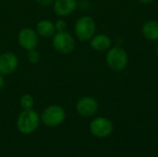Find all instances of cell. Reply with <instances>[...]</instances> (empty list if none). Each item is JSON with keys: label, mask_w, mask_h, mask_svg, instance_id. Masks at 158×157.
Wrapping results in <instances>:
<instances>
[{"label": "cell", "mask_w": 158, "mask_h": 157, "mask_svg": "<svg viewBox=\"0 0 158 157\" xmlns=\"http://www.w3.org/2000/svg\"><path fill=\"white\" fill-rule=\"evenodd\" d=\"M40 117L38 113L32 109L23 110L19 113L17 119V127L22 134H31L39 127Z\"/></svg>", "instance_id": "6da1fadb"}, {"label": "cell", "mask_w": 158, "mask_h": 157, "mask_svg": "<svg viewBox=\"0 0 158 157\" xmlns=\"http://www.w3.org/2000/svg\"><path fill=\"white\" fill-rule=\"evenodd\" d=\"M94 19L90 16H81L79 18L74 26V31L77 38L81 42L91 40L94 36L95 32Z\"/></svg>", "instance_id": "7a4b0ae2"}, {"label": "cell", "mask_w": 158, "mask_h": 157, "mask_svg": "<svg viewBox=\"0 0 158 157\" xmlns=\"http://www.w3.org/2000/svg\"><path fill=\"white\" fill-rule=\"evenodd\" d=\"M66 118L64 108L57 105H51L47 106L42 114V121L45 126L56 127L63 123Z\"/></svg>", "instance_id": "3957f363"}, {"label": "cell", "mask_w": 158, "mask_h": 157, "mask_svg": "<svg viewBox=\"0 0 158 157\" xmlns=\"http://www.w3.org/2000/svg\"><path fill=\"white\" fill-rule=\"evenodd\" d=\"M53 46L62 55L70 54L75 48V40L68 31H56L53 36Z\"/></svg>", "instance_id": "277c9868"}, {"label": "cell", "mask_w": 158, "mask_h": 157, "mask_svg": "<svg viewBox=\"0 0 158 157\" xmlns=\"http://www.w3.org/2000/svg\"><path fill=\"white\" fill-rule=\"evenodd\" d=\"M106 63L111 69L121 71L128 65V55L123 48L119 46L113 47L106 54Z\"/></svg>", "instance_id": "5b68a950"}, {"label": "cell", "mask_w": 158, "mask_h": 157, "mask_svg": "<svg viewBox=\"0 0 158 157\" xmlns=\"http://www.w3.org/2000/svg\"><path fill=\"white\" fill-rule=\"evenodd\" d=\"M113 123L103 117L94 118L90 124L91 133L98 138H106L113 132Z\"/></svg>", "instance_id": "8992f818"}, {"label": "cell", "mask_w": 158, "mask_h": 157, "mask_svg": "<svg viewBox=\"0 0 158 157\" xmlns=\"http://www.w3.org/2000/svg\"><path fill=\"white\" fill-rule=\"evenodd\" d=\"M18 42L21 48L30 51L36 48L39 43V35L31 28H23L18 34Z\"/></svg>", "instance_id": "52a82bcc"}, {"label": "cell", "mask_w": 158, "mask_h": 157, "mask_svg": "<svg viewBox=\"0 0 158 157\" xmlns=\"http://www.w3.org/2000/svg\"><path fill=\"white\" fill-rule=\"evenodd\" d=\"M19 58L13 52H5L0 55V74L10 75L18 68Z\"/></svg>", "instance_id": "ba28073f"}, {"label": "cell", "mask_w": 158, "mask_h": 157, "mask_svg": "<svg viewBox=\"0 0 158 157\" xmlns=\"http://www.w3.org/2000/svg\"><path fill=\"white\" fill-rule=\"evenodd\" d=\"M76 110L82 117H92L98 110V103L94 97L84 96L77 102Z\"/></svg>", "instance_id": "9c48e42d"}, {"label": "cell", "mask_w": 158, "mask_h": 157, "mask_svg": "<svg viewBox=\"0 0 158 157\" xmlns=\"http://www.w3.org/2000/svg\"><path fill=\"white\" fill-rule=\"evenodd\" d=\"M77 7L76 0H55L54 11L58 17H68Z\"/></svg>", "instance_id": "30bf717a"}, {"label": "cell", "mask_w": 158, "mask_h": 157, "mask_svg": "<svg viewBox=\"0 0 158 157\" xmlns=\"http://www.w3.org/2000/svg\"><path fill=\"white\" fill-rule=\"evenodd\" d=\"M36 32L44 38H50L56 33L55 23L49 19H42L36 24Z\"/></svg>", "instance_id": "8fae6325"}, {"label": "cell", "mask_w": 158, "mask_h": 157, "mask_svg": "<svg viewBox=\"0 0 158 157\" xmlns=\"http://www.w3.org/2000/svg\"><path fill=\"white\" fill-rule=\"evenodd\" d=\"M91 46L93 49L98 52H104L110 48L111 40L109 36L106 34H98L91 39Z\"/></svg>", "instance_id": "7c38bea8"}, {"label": "cell", "mask_w": 158, "mask_h": 157, "mask_svg": "<svg viewBox=\"0 0 158 157\" xmlns=\"http://www.w3.org/2000/svg\"><path fill=\"white\" fill-rule=\"evenodd\" d=\"M143 34L149 41L158 40V21L148 20L143 26Z\"/></svg>", "instance_id": "4fadbf2b"}, {"label": "cell", "mask_w": 158, "mask_h": 157, "mask_svg": "<svg viewBox=\"0 0 158 157\" xmlns=\"http://www.w3.org/2000/svg\"><path fill=\"white\" fill-rule=\"evenodd\" d=\"M19 105H20V106H21V108H22L23 110L32 109V107H33V105H34L33 97H32L31 94H29V93L23 94V95L20 97Z\"/></svg>", "instance_id": "5bb4252c"}, {"label": "cell", "mask_w": 158, "mask_h": 157, "mask_svg": "<svg viewBox=\"0 0 158 157\" xmlns=\"http://www.w3.org/2000/svg\"><path fill=\"white\" fill-rule=\"evenodd\" d=\"M27 58H28V60L31 64H37V63H39L41 56H40V54L35 49H32V50L28 51V53H27Z\"/></svg>", "instance_id": "9a60e30c"}, {"label": "cell", "mask_w": 158, "mask_h": 157, "mask_svg": "<svg viewBox=\"0 0 158 157\" xmlns=\"http://www.w3.org/2000/svg\"><path fill=\"white\" fill-rule=\"evenodd\" d=\"M55 28L56 31H65L67 29V23L64 19H59L55 22Z\"/></svg>", "instance_id": "2e32d148"}, {"label": "cell", "mask_w": 158, "mask_h": 157, "mask_svg": "<svg viewBox=\"0 0 158 157\" xmlns=\"http://www.w3.org/2000/svg\"><path fill=\"white\" fill-rule=\"evenodd\" d=\"M37 4H39V5H41V6H49V5H51L53 2H54V0H34Z\"/></svg>", "instance_id": "e0dca14e"}, {"label": "cell", "mask_w": 158, "mask_h": 157, "mask_svg": "<svg viewBox=\"0 0 158 157\" xmlns=\"http://www.w3.org/2000/svg\"><path fill=\"white\" fill-rule=\"evenodd\" d=\"M5 86H6V80L4 76L0 74V92L5 88Z\"/></svg>", "instance_id": "ac0fdd59"}, {"label": "cell", "mask_w": 158, "mask_h": 157, "mask_svg": "<svg viewBox=\"0 0 158 157\" xmlns=\"http://www.w3.org/2000/svg\"><path fill=\"white\" fill-rule=\"evenodd\" d=\"M138 1L141 3H143V4H149V3H152L154 0H138Z\"/></svg>", "instance_id": "d6986e66"}, {"label": "cell", "mask_w": 158, "mask_h": 157, "mask_svg": "<svg viewBox=\"0 0 158 157\" xmlns=\"http://www.w3.org/2000/svg\"><path fill=\"white\" fill-rule=\"evenodd\" d=\"M156 53H157V56H158V44H157V47H156Z\"/></svg>", "instance_id": "ffe728a7"}]
</instances>
